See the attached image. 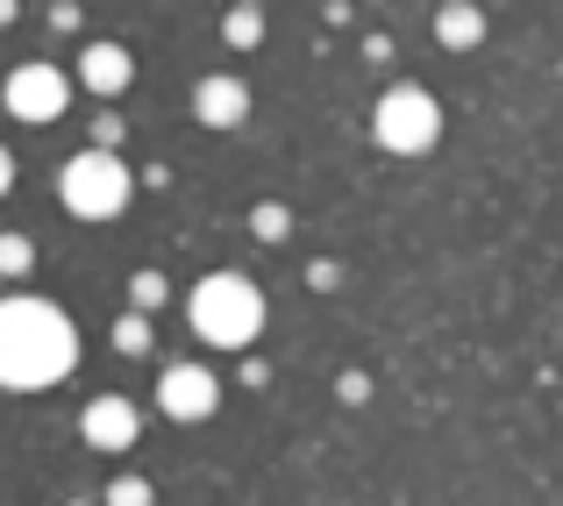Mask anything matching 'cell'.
I'll return each mask as SVG.
<instances>
[{
	"instance_id": "cell-1",
	"label": "cell",
	"mask_w": 563,
	"mask_h": 506,
	"mask_svg": "<svg viewBox=\"0 0 563 506\" xmlns=\"http://www.w3.org/2000/svg\"><path fill=\"white\" fill-rule=\"evenodd\" d=\"M79 364V329L65 321V307L14 293L0 300V385L8 393H43Z\"/></svg>"
},
{
	"instance_id": "cell-2",
	"label": "cell",
	"mask_w": 563,
	"mask_h": 506,
	"mask_svg": "<svg viewBox=\"0 0 563 506\" xmlns=\"http://www.w3.org/2000/svg\"><path fill=\"white\" fill-rule=\"evenodd\" d=\"M186 321H192V336H207L214 350H243V342H257V329H264V293L250 286L243 272H214V278L192 286Z\"/></svg>"
},
{
	"instance_id": "cell-3",
	"label": "cell",
	"mask_w": 563,
	"mask_h": 506,
	"mask_svg": "<svg viewBox=\"0 0 563 506\" xmlns=\"http://www.w3.org/2000/svg\"><path fill=\"white\" fill-rule=\"evenodd\" d=\"M57 200H65V215L79 221H114L129 207V172L114 151H79L65 172H57Z\"/></svg>"
},
{
	"instance_id": "cell-4",
	"label": "cell",
	"mask_w": 563,
	"mask_h": 506,
	"mask_svg": "<svg viewBox=\"0 0 563 506\" xmlns=\"http://www.w3.org/2000/svg\"><path fill=\"white\" fill-rule=\"evenodd\" d=\"M435 136H442V108L421 94V86H393V94L378 100V143H385L393 157L435 151Z\"/></svg>"
},
{
	"instance_id": "cell-5",
	"label": "cell",
	"mask_w": 563,
	"mask_h": 506,
	"mask_svg": "<svg viewBox=\"0 0 563 506\" xmlns=\"http://www.w3.org/2000/svg\"><path fill=\"white\" fill-rule=\"evenodd\" d=\"M71 108V79L57 65H14L8 72V114L14 122H57Z\"/></svg>"
},
{
	"instance_id": "cell-6",
	"label": "cell",
	"mask_w": 563,
	"mask_h": 506,
	"mask_svg": "<svg viewBox=\"0 0 563 506\" xmlns=\"http://www.w3.org/2000/svg\"><path fill=\"white\" fill-rule=\"evenodd\" d=\"M157 407L172 414V421H207V414L221 407V385L207 364H172L165 385H157Z\"/></svg>"
},
{
	"instance_id": "cell-7",
	"label": "cell",
	"mask_w": 563,
	"mask_h": 506,
	"mask_svg": "<svg viewBox=\"0 0 563 506\" xmlns=\"http://www.w3.org/2000/svg\"><path fill=\"white\" fill-rule=\"evenodd\" d=\"M79 428H86V442H93V450H129V442L143 436V414H136V399L100 393L93 407L79 414Z\"/></svg>"
},
{
	"instance_id": "cell-8",
	"label": "cell",
	"mask_w": 563,
	"mask_h": 506,
	"mask_svg": "<svg viewBox=\"0 0 563 506\" xmlns=\"http://www.w3.org/2000/svg\"><path fill=\"white\" fill-rule=\"evenodd\" d=\"M129 79H136V57H129L122 43H86L79 51V86L86 94L114 100V94H129Z\"/></svg>"
},
{
	"instance_id": "cell-9",
	"label": "cell",
	"mask_w": 563,
	"mask_h": 506,
	"mask_svg": "<svg viewBox=\"0 0 563 506\" xmlns=\"http://www.w3.org/2000/svg\"><path fill=\"white\" fill-rule=\"evenodd\" d=\"M192 114H200L207 129H235V122L250 114V86L229 79V72H214V79L192 86Z\"/></svg>"
},
{
	"instance_id": "cell-10",
	"label": "cell",
	"mask_w": 563,
	"mask_h": 506,
	"mask_svg": "<svg viewBox=\"0 0 563 506\" xmlns=\"http://www.w3.org/2000/svg\"><path fill=\"white\" fill-rule=\"evenodd\" d=\"M435 36H442V51H478L485 43V14L471 8V0H450V8L435 14Z\"/></svg>"
},
{
	"instance_id": "cell-11",
	"label": "cell",
	"mask_w": 563,
	"mask_h": 506,
	"mask_svg": "<svg viewBox=\"0 0 563 506\" xmlns=\"http://www.w3.org/2000/svg\"><path fill=\"white\" fill-rule=\"evenodd\" d=\"M221 36L235 43V51H257L264 43V14H257V0H235V14H229V29Z\"/></svg>"
},
{
	"instance_id": "cell-12",
	"label": "cell",
	"mask_w": 563,
	"mask_h": 506,
	"mask_svg": "<svg viewBox=\"0 0 563 506\" xmlns=\"http://www.w3.org/2000/svg\"><path fill=\"white\" fill-rule=\"evenodd\" d=\"M114 350H122V356H143V350H151V315H136V307H129V315L114 321Z\"/></svg>"
},
{
	"instance_id": "cell-13",
	"label": "cell",
	"mask_w": 563,
	"mask_h": 506,
	"mask_svg": "<svg viewBox=\"0 0 563 506\" xmlns=\"http://www.w3.org/2000/svg\"><path fill=\"white\" fill-rule=\"evenodd\" d=\"M36 264V243L29 235H0V278H22Z\"/></svg>"
},
{
	"instance_id": "cell-14",
	"label": "cell",
	"mask_w": 563,
	"mask_h": 506,
	"mask_svg": "<svg viewBox=\"0 0 563 506\" xmlns=\"http://www.w3.org/2000/svg\"><path fill=\"white\" fill-rule=\"evenodd\" d=\"M129 307H136V315H157V307H165V278L136 272V278H129Z\"/></svg>"
},
{
	"instance_id": "cell-15",
	"label": "cell",
	"mask_w": 563,
	"mask_h": 506,
	"mask_svg": "<svg viewBox=\"0 0 563 506\" xmlns=\"http://www.w3.org/2000/svg\"><path fill=\"white\" fill-rule=\"evenodd\" d=\"M108 506H151V485H143V479H114L108 485Z\"/></svg>"
},
{
	"instance_id": "cell-16",
	"label": "cell",
	"mask_w": 563,
	"mask_h": 506,
	"mask_svg": "<svg viewBox=\"0 0 563 506\" xmlns=\"http://www.w3.org/2000/svg\"><path fill=\"white\" fill-rule=\"evenodd\" d=\"M257 235H286V207H257Z\"/></svg>"
},
{
	"instance_id": "cell-17",
	"label": "cell",
	"mask_w": 563,
	"mask_h": 506,
	"mask_svg": "<svg viewBox=\"0 0 563 506\" xmlns=\"http://www.w3.org/2000/svg\"><path fill=\"white\" fill-rule=\"evenodd\" d=\"M51 29H65V36H71V29H79V8H71V0H57V8H51Z\"/></svg>"
},
{
	"instance_id": "cell-18",
	"label": "cell",
	"mask_w": 563,
	"mask_h": 506,
	"mask_svg": "<svg viewBox=\"0 0 563 506\" xmlns=\"http://www.w3.org/2000/svg\"><path fill=\"white\" fill-rule=\"evenodd\" d=\"M8 186H14V157L0 151V193H8Z\"/></svg>"
},
{
	"instance_id": "cell-19",
	"label": "cell",
	"mask_w": 563,
	"mask_h": 506,
	"mask_svg": "<svg viewBox=\"0 0 563 506\" xmlns=\"http://www.w3.org/2000/svg\"><path fill=\"white\" fill-rule=\"evenodd\" d=\"M0 22H14V0H0Z\"/></svg>"
},
{
	"instance_id": "cell-20",
	"label": "cell",
	"mask_w": 563,
	"mask_h": 506,
	"mask_svg": "<svg viewBox=\"0 0 563 506\" xmlns=\"http://www.w3.org/2000/svg\"><path fill=\"white\" fill-rule=\"evenodd\" d=\"M71 506H86V499H71Z\"/></svg>"
}]
</instances>
